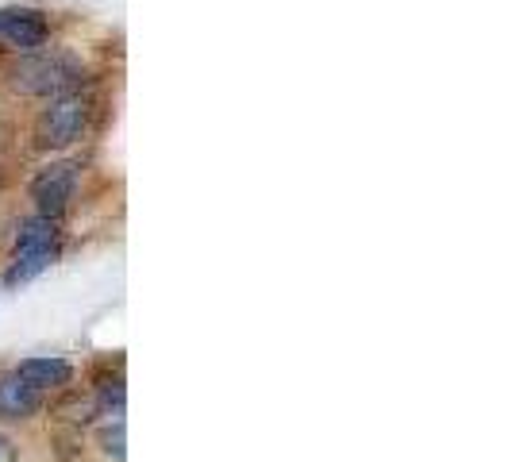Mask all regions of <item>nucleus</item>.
Here are the masks:
<instances>
[{
  "label": "nucleus",
  "instance_id": "f03ea898",
  "mask_svg": "<svg viewBox=\"0 0 512 462\" xmlns=\"http://www.w3.org/2000/svg\"><path fill=\"white\" fill-rule=\"evenodd\" d=\"M62 258V228L51 216H27L16 224L12 235V251H8V266H4V278L0 289H20V285L35 282L39 274H47L54 262Z\"/></svg>",
  "mask_w": 512,
  "mask_h": 462
},
{
  "label": "nucleus",
  "instance_id": "0eeeda50",
  "mask_svg": "<svg viewBox=\"0 0 512 462\" xmlns=\"http://www.w3.org/2000/svg\"><path fill=\"white\" fill-rule=\"evenodd\" d=\"M12 370L24 382L35 385V389H43L47 397L77 382V366L70 359H58V355H31V359H24L20 366H12Z\"/></svg>",
  "mask_w": 512,
  "mask_h": 462
},
{
  "label": "nucleus",
  "instance_id": "1a4fd4ad",
  "mask_svg": "<svg viewBox=\"0 0 512 462\" xmlns=\"http://www.w3.org/2000/svg\"><path fill=\"white\" fill-rule=\"evenodd\" d=\"M0 462H20V447L4 428H0Z\"/></svg>",
  "mask_w": 512,
  "mask_h": 462
},
{
  "label": "nucleus",
  "instance_id": "20e7f679",
  "mask_svg": "<svg viewBox=\"0 0 512 462\" xmlns=\"http://www.w3.org/2000/svg\"><path fill=\"white\" fill-rule=\"evenodd\" d=\"M77 185H81V166L70 162V158H62V162H51V166H43L31 185H27V197H31V205L39 216H51L62 224V216L74 208L77 201Z\"/></svg>",
  "mask_w": 512,
  "mask_h": 462
},
{
  "label": "nucleus",
  "instance_id": "f257e3e1",
  "mask_svg": "<svg viewBox=\"0 0 512 462\" xmlns=\"http://www.w3.org/2000/svg\"><path fill=\"white\" fill-rule=\"evenodd\" d=\"M4 81L12 93L20 97H58V93H70L81 89L85 81V66L81 58H74L70 51H54V47H39V51L16 54V62H8Z\"/></svg>",
  "mask_w": 512,
  "mask_h": 462
},
{
  "label": "nucleus",
  "instance_id": "7ed1b4c3",
  "mask_svg": "<svg viewBox=\"0 0 512 462\" xmlns=\"http://www.w3.org/2000/svg\"><path fill=\"white\" fill-rule=\"evenodd\" d=\"M93 124V97L70 89V93H58L47 101V108L35 116V128H31V147L43 154L51 151H70L74 143H81L89 135Z\"/></svg>",
  "mask_w": 512,
  "mask_h": 462
},
{
  "label": "nucleus",
  "instance_id": "9d476101",
  "mask_svg": "<svg viewBox=\"0 0 512 462\" xmlns=\"http://www.w3.org/2000/svg\"><path fill=\"white\" fill-rule=\"evenodd\" d=\"M4 185H8V174H4V170H0V193H4Z\"/></svg>",
  "mask_w": 512,
  "mask_h": 462
},
{
  "label": "nucleus",
  "instance_id": "6e6552de",
  "mask_svg": "<svg viewBox=\"0 0 512 462\" xmlns=\"http://www.w3.org/2000/svg\"><path fill=\"white\" fill-rule=\"evenodd\" d=\"M93 428V443L108 462H128V428H124V412L116 416H101Z\"/></svg>",
  "mask_w": 512,
  "mask_h": 462
},
{
  "label": "nucleus",
  "instance_id": "423d86ee",
  "mask_svg": "<svg viewBox=\"0 0 512 462\" xmlns=\"http://www.w3.org/2000/svg\"><path fill=\"white\" fill-rule=\"evenodd\" d=\"M47 35H51L47 20L31 8H4L0 12V47H8V51H39V47H47Z\"/></svg>",
  "mask_w": 512,
  "mask_h": 462
},
{
  "label": "nucleus",
  "instance_id": "39448f33",
  "mask_svg": "<svg viewBox=\"0 0 512 462\" xmlns=\"http://www.w3.org/2000/svg\"><path fill=\"white\" fill-rule=\"evenodd\" d=\"M47 409V393L24 382L16 370L0 374V424H31Z\"/></svg>",
  "mask_w": 512,
  "mask_h": 462
}]
</instances>
